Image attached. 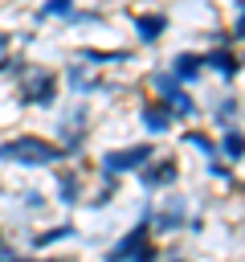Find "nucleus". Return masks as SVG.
I'll use <instances>...</instances> for the list:
<instances>
[{"label":"nucleus","instance_id":"1","mask_svg":"<svg viewBox=\"0 0 245 262\" xmlns=\"http://www.w3.org/2000/svg\"><path fill=\"white\" fill-rule=\"evenodd\" d=\"M0 160H4V164H16V168H53V164H61L65 156H61V147H57L53 139L24 131V135H12V139L0 143Z\"/></svg>","mask_w":245,"mask_h":262},{"label":"nucleus","instance_id":"2","mask_svg":"<svg viewBox=\"0 0 245 262\" xmlns=\"http://www.w3.org/2000/svg\"><path fill=\"white\" fill-rule=\"evenodd\" d=\"M147 160H155V147L151 143H135V147H118V151H102L98 168L106 176H118V172H139Z\"/></svg>","mask_w":245,"mask_h":262},{"label":"nucleus","instance_id":"3","mask_svg":"<svg viewBox=\"0 0 245 262\" xmlns=\"http://www.w3.org/2000/svg\"><path fill=\"white\" fill-rule=\"evenodd\" d=\"M20 98L33 102V106H53V98H57V74H49V70H24Z\"/></svg>","mask_w":245,"mask_h":262},{"label":"nucleus","instance_id":"4","mask_svg":"<svg viewBox=\"0 0 245 262\" xmlns=\"http://www.w3.org/2000/svg\"><path fill=\"white\" fill-rule=\"evenodd\" d=\"M176 176H180L176 160H147V164L139 168V180H143V188H147V192H155V188H167V184H176Z\"/></svg>","mask_w":245,"mask_h":262},{"label":"nucleus","instance_id":"5","mask_svg":"<svg viewBox=\"0 0 245 262\" xmlns=\"http://www.w3.org/2000/svg\"><path fill=\"white\" fill-rule=\"evenodd\" d=\"M147 242H151V217H143L131 233H122V237H118V246H114V250H106V262H127V258H131L139 246H147Z\"/></svg>","mask_w":245,"mask_h":262},{"label":"nucleus","instance_id":"6","mask_svg":"<svg viewBox=\"0 0 245 262\" xmlns=\"http://www.w3.org/2000/svg\"><path fill=\"white\" fill-rule=\"evenodd\" d=\"M139 123H143V131L147 135H163L176 119H172V111L163 106V102H155V98H147L143 106H139Z\"/></svg>","mask_w":245,"mask_h":262},{"label":"nucleus","instance_id":"7","mask_svg":"<svg viewBox=\"0 0 245 262\" xmlns=\"http://www.w3.org/2000/svg\"><path fill=\"white\" fill-rule=\"evenodd\" d=\"M200 61L204 66H212L220 78H237V70H241V57H237V49H229V45H216V49H208V53H200Z\"/></svg>","mask_w":245,"mask_h":262},{"label":"nucleus","instance_id":"8","mask_svg":"<svg viewBox=\"0 0 245 262\" xmlns=\"http://www.w3.org/2000/svg\"><path fill=\"white\" fill-rule=\"evenodd\" d=\"M131 20H135V33H139L143 45H155V41L167 33V16H163V12H135Z\"/></svg>","mask_w":245,"mask_h":262},{"label":"nucleus","instance_id":"9","mask_svg":"<svg viewBox=\"0 0 245 262\" xmlns=\"http://www.w3.org/2000/svg\"><path fill=\"white\" fill-rule=\"evenodd\" d=\"M200 70H204L200 53H176V57H172V70H167V74H172V78H176V82L184 86V82H196V78H200Z\"/></svg>","mask_w":245,"mask_h":262},{"label":"nucleus","instance_id":"10","mask_svg":"<svg viewBox=\"0 0 245 262\" xmlns=\"http://www.w3.org/2000/svg\"><path fill=\"white\" fill-rule=\"evenodd\" d=\"M184 213H188V205H184V201H167V209H159V213H155V233H176V229H180V221H184Z\"/></svg>","mask_w":245,"mask_h":262},{"label":"nucleus","instance_id":"11","mask_svg":"<svg viewBox=\"0 0 245 262\" xmlns=\"http://www.w3.org/2000/svg\"><path fill=\"white\" fill-rule=\"evenodd\" d=\"M220 151L229 156V164H241V127H237V123L225 127V135H220Z\"/></svg>","mask_w":245,"mask_h":262},{"label":"nucleus","instance_id":"12","mask_svg":"<svg viewBox=\"0 0 245 262\" xmlns=\"http://www.w3.org/2000/svg\"><path fill=\"white\" fill-rule=\"evenodd\" d=\"M131 53L127 49H82V61H94V66H106V61H127Z\"/></svg>","mask_w":245,"mask_h":262},{"label":"nucleus","instance_id":"13","mask_svg":"<svg viewBox=\"0 0 245 262\" xmlns=\"http://www.w3.org/2000/svg\"><path fill=\"white\" fill-rule=\"evenodd\" d=\"M78 188H82V184H78V172H65L61 184H57V201H61V205H78V201H82Z\"/></svg>","mask_w":245,"mask_h":262},{"label":"nucleus","instance_id":"14","mask_svg":"<svg viewBox=\"0 0 245 262\" xmlns=\"http://www.w3.org/2000/svg\"><path fill=\"white\" fill-rule=\"evenodd\" d=\"M74 233H78V229H74L69 221H65V225H53L49 233H37V237H33V250H45V246H53V242H61V237H74Z\"/></svg>","mask_w":245,"mask_h":262},{"label":"nucleus","instance_id":"15","mask_svg":"<svg viewBox=\"0 0 245 262\" xmlns=\"http://www.w3.org/2000/svg\"><path fill=\"white\" fill-rule=\"evenodd\" d=\"M37 16L45 20V16H74V0H45L41 8H37Z\"/></svg>","mask_w":245,"mask_h":262},{"label":"nucleus","instance_id":"16","mask_svg":"<svg viewBox=\"0 0 245 262\" xmlns=\"http://www.w3.org/2000/svg\"><path fill=\"white\" fill-rule=\"evenodd\" d=\"M184 143H188V147H196V151H204L208 160H216V147H212V139H208L204 131H188V135H184Z\"/></svg>","mask_w":245,"mask_h":262},{"label":"nucleus","instance_id":"17","mask_svg":"<svg viewBox=\"0 0 245 262\" xmlns=\"http://www.w3.org/2000/svg\"><path fill=\"white\" fill-rule=\"evenodd\" d=\"M216 119H220V123H225V119H237V98H225L220 111H216Z\"/></svg>","mask_w":245,"mask_h":262},{"label":"nucleus","instance_id":"18","mask_svg":"<svg viewBox=\"0 0 245 262\" xmlns=\"http://www.w3.org/2000/svg\"><path fill=\"white\" fill-rule=\"evenodd\" d=\"M41 262H69V258H41Z\"/></svg>","mask_w":245,"mask_h":262},{"label":"nucleus","instance_id":"19","mask_svg":"<svg viewBox=\"0 0 245 262\" xmlns=\"http://www.w3.org/2000/svg\"><path fill=\"white\" fill-rule=\"evenodd\" d=\"M4 45H8V33H0V49H4Z\"/></svg>","mask_w":245,"mask_h":262},{"label":"nucleus","instance_id":"20","mask_svg":"<svg viewBox=\"0 0 245 262\" xmlns=\"http://www.w3.org/2000/svg\"><path fill=\"white\" fill-rule=\"evenodd\" d=\"M0 262H12V258H4V254H0Z\"/></svg>","mask_w":245,"mask_h":262},{"label":"nucleus","instance_id":"21","mask_svg":"<svg viewBox=\"0 0 245 262\" xmlns=\"http://www.w3.org/2000/svg\"><path fill=\"white\" fill-rule=\"evenodd\" d=\"M172 262H184V258H172Z\"/></svg>","mask_w":245,"mask_h":262}]
</instances>
